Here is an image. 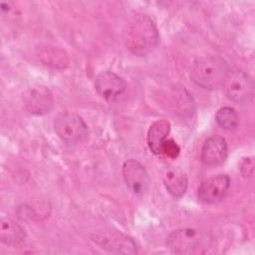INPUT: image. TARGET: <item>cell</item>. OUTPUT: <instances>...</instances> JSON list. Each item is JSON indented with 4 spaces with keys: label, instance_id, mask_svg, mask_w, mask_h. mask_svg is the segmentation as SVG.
<instances>
[{
    "label": "cell",
    "instance_id": "6da1fadb",
    "mask_svg": "<svg viewBox=\"0 0 255 255\" xmlns=\"http://www.w3.org/2000/svg\"><path fill=\"white\" fill-rule=\"evenodd\" d=\"M126 47L134 55L147 56L158 45L159 35L152 20L145 14L129 18L123 32Z\"/></svg>",
    "mask_w": 255,
    "mask_h": 255
},
{
    "label": "cell",
    "instance_id": "7a4b0ae2",
    "mask_svg": "<svg viewBox=\"0 0 255 255\" xmlns=\"http://www.w3.org/2000/svg\"><path fill=\"white\" fill-rule=\"evenodd\" d=\"M226 62L219 56L197 58L190 70V79L204 89H216L222 85L227 73Z\"/></svg>",
    "mask_w": 255,
    "mask_h": 255
},
{
    "label": "cell",
    "instance_id": "3957f363",
    "mask_svg": "<svg viewBox=\"0 0 255 255\" xmlns=\"http://www.w3.org/2000/svg\"><path fill=\"white\" fill-rule=\"evenodd\" d=\"M222 86L226 97L236 103L248 102L254 94L252 78L240 70L228 71Z\"/></svg>",
    "mask_w": 255,
    "mask_h": 255
},
{
    "label": "cell",
    "instance_id": "277c9868",
    "mask_svg": "<svg viewBox=\"0 0 255 255\" xmlns=\"http://www.w3.org/2000/svg\"><path fill=\"white\" fill-rule=\"evenodd\" d=\"M55 130L62 140L69 143L82 141L89 133L83 119L72 112L63 113L56 119Z\"/></svg>",
    "mask_w": 255,
    "mask_h": 255
},
{
    "label": "cell",
    "instance_id": "5b68a950",
    "mask_svg": "<svg viewBox=\"0 0 255 255\" xmlns=\"http://www.w3.org/2000/svg\"><path fill=\"white\" fill-rule=\"evenodd\" d=\"M26 111L35 116H43L53 108L54 98L52 92L44 86H36L26 90L22 97Z\"/></svg>",
    "mask_w": 255,
    "mask_h": 255
},
{
    "label": "cell",
    "instance_id": "8992f818",
    "mask_svg": "<svg viewBox=\"0 0 255 255\" xmlns=\"http://www.w3.org/2000/svg\"><path fill=\"white\" fill-rule=\"evenodd\" d=\"M230 185V179L226 174L213 175L199 185L198 199L206 204H213L221 201L226 195Z\"/></svg>",
    "mask_w": 255,
    "mask_h": 255
},
{
    "label": "cell",
    "instance_id": "52a82bcc",
    "mask_svg": "<svg viewBox=\"0 0 255 255\" xmlns=\"http://www.w3.org/2000/svg\"><path fill=\"white\" fill-rule=\"evenodd\" d=\"M126 82L123 78L111 71L101 72L95 80L97 93L107 101L118 99L126 90Z\"/></svg>",
    "mask_w": 255,
    "mask_h": 255
},
{
    "label": "cell",
    "instance_id": "ba28073f",
    "mask_svg": "<svg viewBox=\"0 0 255 255\" xmlns=\"http://www.w3.org/2000/svg\"><path fill=\"white\" fill-rule=\"evenodd\" d=\"M123 176L127 186L135 194L143 193L148 187V174L144 167L134 159H128L124 163Z\"/></svg>",
    "mask_w": 255,
    "mask_h": 255
},
{
    "label": "cell",
    "instance_id": "9c48e42d",
    "mask_svg": "<svg viewBox=\"0 0 255 255\" xmlns=\"http://www.w3.org/2000/svg\"><path fill=\"white\" fill-rule=\"evenodd\" d=\"M166 243L174 253L188 254L197 250L200 238L196 230L189 228L177 229L168 235Z\"/></svg>",
    "mask_w": 255,
    "mask_h": 255
},
{
    "label": "cell",
    "instance_id": "30bf717a",
    "mask_svg": "<svg viewBox=\"0 0 255 255\" xmlns=\"http://www.w3.org/2000/svg\"><path fill=\"white\" fill-rule=\"evenodd\" d=\"M227 156V143L220 135H211L203 143L201 148V161L209 166L222 163Z\"/></svg>",
    "mask_w": 255,
    "mask_h": 255
},
{
    "label": "cell",
    "instance_id": "8fae6325",
    "mask_svg": "<svg viewBox=\"0 0 255 255\" xmlns=\"http://www.w3.org/2000/svg\"><path fill=\"white\" fill-rule=\"evenodd\" d=\"M170 131V124L165 120L154 122L147 131V144L154 154L162 152V146Z\"/></svg>",
    "mask_w": 255,
    "mask_h": 255
},
{
    "label": "cell",
    "instance_id": "7c38bea8",
    "mask_svg": "<svg viewBox=\"0 0 255 255\" xmlns=\"http://www.w3.org/2000/svg\"><path fill=\"white\" fill-rule=\"evenodd\" d=\"M163 182L167 191L175 198H180L187 188V176L179 167L168 168L164 172Z\"/></svg>",
    "mask_w": 255,
    "mask_h": 255
},
{
    "label": "cell",
    "instance_id": "4fadbf2b",
    "mask_svg": "<svg viewBox=\"0 0 255 255\" xmlns=\"http://www.w3.org/2000/svg\"><path fill=\"white\" fill-rule=\"evenodd\" d=\"M25 237L23 228L11 219H5L1 222L0 238L3 243L9 246L20 244Z\"/></svg>",
    "mask_w": 255,
    "mask_h": 255
},
{
    "label": "cell",
    "instance_id": "5bb4252c",
    "mask_svg": "<svg viewBox=\"0 0 255 255\" xmlns=\"http://www.w3.org/2000/svg\"><path fill=\"white\" fill-rule=\"evenodd\" d=\"M101 241L103 242L102 245L103 248H106L113 252H121V253H134L135 250V244L133 241L126 236V235H115L112 236V239L109 237L101 238Z\"/></svg>",
    "mask_w": 255,
    "mask_h": 255
},
{
    "label": "cell",
    "instance_id": "9a60e30c",
    "mask_svg": "<svg viewBox=\"0 0 255 255\" xmlns=\"http://www.w3.org/2000/svg\"><path fill=\"white\" fill-rule=\"evenodd\" d=\"M215 121L218 126L227 130H234L239 126V117L237 112L230 107L220 108L215 115Z\"/></svg>",
    "mask_w": 255,
    "mask_h": 255
},
{
    "label": "cell",
    "instance_id": "2e32d148",
    "mask_svg": "<svg viewBox=\"0 0 255 255\" xmlns=\"http://www.w3.org/2000/svg\"><path fill=\"white\" fill-rule=\"evenodd\" d=\"M56 51H57V49H55V48L50 49V50H45V53L41 56L43 62L46 65H53L55 67H57L58 65H62L65 67L68 63L67 56H64V53L62 51L55 56Z\"/></svg>",
    "mask_w": 255,
    "mask_h": 255
},
{
    "label": "cell",
    "instance_id": "e0dca14e",
    "mask_svg": "<svg viewBox=\"0 0 255 255\" xmlns=\"http://www.w3.org/2000/svg\"><path fill=\"white\" fill-rule=\"evenodd\" d=\"M180 151L179 146L173 139H166L162 146V152L169 157H176Z\"/></svg>",
    "mask_w": 255,
    "mask_h": 255
},
{
    "label": "cell",
    "instance_id": "ac0fdd59",
    "mask_svg": "<svg viewBox=\"0 0 255 255\" xmlns=\"http://www.w3.org/2000/svg\"><path fill=\"white\" fill-rule=\"evenodd\" d=\"M254 169V163L252 157H246L243 158V160L240 163V170L244 177L251 176Z\"/></svg>",
    "mask_w": 255,
    "mask_h": 255
}]
</instances>
